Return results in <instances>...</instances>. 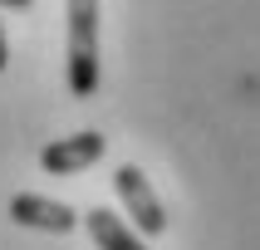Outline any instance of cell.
Returning a JSON list of instances; mask_svg holds the SVG:
<instances>
[{"mask_svg":"<svg viewBox=\"0 0 260 250\" xmlns=\"http://www.w3.org/2000/svg\"><path fill=\"white\" fill-rule=\"evenodd\" d=\"M69 93H99V0H69Z\"/></svg>","mask_w":260,"mask_h":250,"instance_id":"1","label":"cell"},{"mask_svg":"<svg viewBox=\"0 0 260 250\" xmlns=\"http://www.w3.org/2000/svg\"><path fill=\"white\" fill-rule=\"evenodd\" d=\"M113 191H118V201H123V211L133 216V226L143 235H162L167 231V211H162V201H157V191L147 187V176L133 167V162H123L113 172Z\"/></svg>","mask_w":260,"mask_h":250,"instance_id":"2","label":"cell"},{"mask_svg":"<svg viewBox=\"0 0 260 250\" xmlns=\"http://www.w3.org/2000/svg\"><path fill=\"white\" fill-rule=\"evenodd\" d=\"M103 132H74V137H54V142L40 152V167L49 176H74L84 172V167H93V162L103 157Z\"/></svg>","mask_w":260,"mask_h":250,"instance_id":"3","label":"cell"},{"mask_svg":"<svg viewBox=\"0 0 260 250\" xmlns=\"http://www.w3.org/2000/svg\"><path fill=\"white\" fill-rule=\"evenodd\" d=\"M10 221H20V226H29V231H49V235H69L74 226H79L74 206L49 201V196H35V191L10 196Z\"/></svg>","mask_w":260,"mask_h":250,"instance_id":"4","label":"cell"},{"mask_svg":"<svg viewBox=\"0 0 260 250\" xmlns=\"http://www.w3.org/2000/svg\"><path fill=\"white\" fill-rule=\"evenodd\" d=\"M84 226H88V235H93V245H99V250H147L143 240H138V235H133L128 226L113 216V211H103V206H93V211H88Z\"/></svg>","mask_w":260,"mask_h":250,"instance_id":"5","label":"cell"},{"mask_svg":"<svg viewBox=\"0 0 260 250\" xmlns=\"http://www.w3.org/2000/svg\"><path fill=\"white\" fill-rule=\"evenodd\" d=\"M10 64V44H5V25H0V69Z\"/></svg>","mask_w":260,"mask_h":250,"instance_id":"6","label":"cell"},{"mask_svg":"<svg viewBox=\"0 0 260 250\" xmlns=\"http://www.w3.org/2000/svg\"><path fill=\"white\" fill-rule=\"evenodd\" d=\"M35 0H0V10H29Z\"/></svg>","mask_w":260,"mask_h":250,"instance_id":"7","label":"cell"}]
</instances>
